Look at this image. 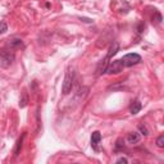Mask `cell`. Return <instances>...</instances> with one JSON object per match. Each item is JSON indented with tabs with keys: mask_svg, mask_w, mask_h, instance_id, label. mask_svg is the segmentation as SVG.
I'll use <instances>...</instances> for the list:
<instances>
[{
	"mask_svg": "<svg viewBox=\"0 0 164 164\" xmlns=\"http://www.w3.org/2000/svg\"><path fill=\"white\" fill-rule=\"evenodd\" d=\"M74 80H76L74 72L68 71L67 74H65V77H64L63 85H62V92H63V95H68L72 91L73 85H74Z\"/></svg>",
	"mask_w": 164,
	"mask_h": 164,
	"instance_id": "6da1fadb",
	"label": "cell"
},
{
	"mask_svg": "<svg viewBox=\"0 0 164 164\" xmlns=\"http://www.w3.org/2000/svg\"><path fill=\"white\" fill-rule=\"evenodd\" d=\"M123 67H132V65H136L141 62V55H138L137 53H129L126 54V55L121 59Z\"/></svg>",
	"mask_w": 164,
	"mask_h": 164,
	"instance_id": "7a4b0ae2",
	"label": "cell"
},
{
	"mask_svg": "<svg viewBox=\"0 0 164 164\" xmlns=\"http://www.w3.org/2000/svg\"><path fill=\"white\" fill-rule=\"evenodd\" d=\"M14 62V53H10L9 50H0V64L3 67H9Z\"/></svg>",
	"mask_w": 164,
	"mask_h": 164,
	"instance_id": "3957f363",
	"label": "cell"
},
{
	"mask_svg": "<svg viewBox=\"0 0 164 164\" xmlns=\"http://www.w3.org/2000/svg\"><path fill=\"white\" fill-rule=\"evenodd\" d=\"M123 64L121 60H112V62H109L108 64V67L105 69V73L108 74H118V73H121L122 69H123Z\"/></svg>",
	"mask_w": 164,
	"mask_h": 164,
	"instance_id": "277c9868",
	"label": "cell"
},
{
	"mask_svg": "<svg viewBox=\"0 0 164 164\" xmlns=\"http://www.w3.org/2000/svg\"><path fill=\"white\" fill-rule=\"evenodd\" d=\"M101 143V134L99 131H95V132L91 135V146L95 151H99V145Z\"/></svg>",
	"mask_w": 164,
	"mask_h": 164,
	"instance_id": "5b68a950",
	"label": "cell"
},
{
	"mask_svg": "<svg viewBox=\"0 0 164 164\" xmlns=\"http://www.w3.org/2000/svg\"><path fill=\"white\" fill-rule=\"evenodd\" d=\"M140 140H141V136H140L138 132H129L127 135V143L131 144V145L140 143Z\"/></svg>",
	"mask_w": 164,
	"mask_h": 164,
	"instance_id": "8992f818",
	"label": "cell"
},
{
	"mask_svg": "<svg viewBox=\"0 0 164 164\" xmlns=\"http://www.w3.org/2000/svg\"><path fill=\"white\" fill-rule=\"evenodd\" d=\"M141 108H143V104H141L138 100H136V101H134L132 104H131V106H129V113L135 115V114H137L141 110Z\"/></svg>",
	"mask_w": 164,
	"mask_h": 164,
	"instance_id": "52a82bcc",
	"label": "cell"
},
{
	"mask_svg": "<svg viewBox=\"0 0 164 164\" xmlns=\"http://www.w3.org/2000/svg\"><path fill=\"white\" fill-rule=\"evenodd\" d=\"M118 50H119V45H118V42H113L112 44V46H110V49H109V51H108V54H106V57L109 58V59H112L115 54L118 53Z\"/></svg>",
	"mask_w": 164,
	"mask_h": 164,
	"instance_id": "ba28073f",
	"label": "cell"
},
{
	"mask_svg": "<svg viewBox=\"0 0 164 164\" xmlns=\"http://www.w3.org/2000/svg\"><path fill=\"white\" fill-rule=\"evenodd\" d=\"M9 46L10 49H21V48H23V41L21 39H13L9 41Z\"/></svg>",
	"mask_w": 164,
	"mask_h": 164,
	"instance_id": "9c48e42d",
	"label": "cell"
},
{
	"mask_svg": "<svg viewBox=\"0 0 164 164\" xmlns=\"http://www.w3.org/2000/svg\"><path fill=\"white\" fill-rule=\"evenodd\" d=\"M26 137V134H23L17 141V145H16V149H14V157H18L19 152H21V149H22V144H23V140Z\"/></svg>",
	"mask_w": 164,
	"mask_h": 164,
	"instance_id": "30bf717a",
	"label": "cell"
},
{
	"mask_svg": "<svg viewBox=\"0 0 164 164\" xmlns=\"http://www.w3.org/2000/svg\"><path fill=\"white\" fill-rule=\"evenodd\" d=\"M138 131H140V134L144 135V136H148V135L150 134L149 129H148V127H146L145 124H140V126H138Z\"/></svg>",
	"mask_w": 164,
	"mask_h": 164,
	"instance_id": "8fae6325",
	"label": "cell"
},
{
	"mask_svg": "<svg viewBox=\"0 0 164 164\" xmlns=\"http://www.w3.org/2000/svg\"><path fill=\"white\" fill-rule=\"evenodd\" d=\"M27 103H28V97H27V95H26V94H23V96H22V99L19 100V108H26Z\"/></svg>",
	"mask_w": 164,
	"mask_h": 164,
	"instance_id": "7c38bea8",
	"label": "cell"
},
{
	"mask_svg": "<svg viewBox=\"0 0 164 164\" xmlns=\"http://www.w3.org/2000/svg\"><path fill=\"white\" fill-rule=\"evenodd\" d=\"M8 31V26H7V23L5 22H0V35H3V34H5V32Z\"/></svg>",
	"mask_w": 164,
	"mask_h": 164,
	"instance_id": "4fadbf2b",
	"label": "cell"
},
{
	"mask_svg": "<svg viewBox=\"0 0 164 164\" xmlns=\"http://www.w3.org/2000/svg\"><path fill=\"white\" fill-rule=\"evenodd\" d=\"M157 146L158 148H164V136L160 135L158 138H157Z\"/></svg>",
	"mask_w": 164,
	"mask_h": 164,
	"instance_id": "5bb4252c",
	"label": "cell"
},
{
	"mask_svg": "<svg viewBox=\"0 0 164 164\" xmlns=\"http://www.w3.org/2000/svg\"><path fill=\"white\" fill-rule=\"evenodd\" d=\"M115 163H124V164H127V163H128V159L124 158V157H121V158H118V159L115 160Z\"/></svg>",
	"mask_w": 164,
	"mask_h": 164,
	"instance_id": "9a60e30c",
	"label": "cell"
},
{
	"mask_svg": "<svg viewBox=\"0 0 164 164\" xmlns=\"http://www.w3.org/2000/svg\"><path fill=\"white\" fill-rule=\"evenodd\" d=\"M83 22H87V23H91V22H92V19H87V18H81Z\"/></svg>",
	"mask_w": 164,
	"mask_h": 164,
	"instance_id": "2e32d148",
	"label": "cell"
}]
</instances>
